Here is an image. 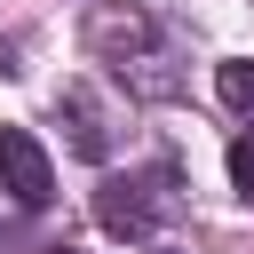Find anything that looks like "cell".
Listing matches in <instances>:
<instances>
[{
  "instance_id": "6da1fadb",
  "label": "cell",
  "mask_w": 254,
  "mask_h": 254,
  "mask_svg": "<svg viewBox=\"0 0 254 254\" xmlns=\"http://www.w3.org/2000/svg\"><path fill=\"white\" fill-rule=\"evenodd\" d=\"M0 190L16 206H48L56 198V167H48V151H40L32 127H0Z\"/></svg>"
},
{
  "instance_id": "7a4b0ae2",
  "label": "cell",
  "mask_w": 254,
  "mask_h": 254,
  "mask_svg": "<svg viewBox=\"0 0 254 254\" xmlns=\"http://www.w3.org/2000/svg\"><path fill=\"white\" fill-rule=\"evenodd\" d=\"M95 214H103V230H127V238H143V230H151V206L135 198V183H103Z\"/></svg>"
},
{
  "instance_id": "3957f363",
  "label": "cell",
  "mask_w": 254,
  "mask_h": 254,
  "mask_svg": "<svg viewBox=\"0 0 254 254\" xmlns=\"http://www.w3.org/2000/svg\"><path fill=\"white\" fill-rule=\"evenodd\" d=\"M214 87H222V103H230V111H254V56L222 64V79H214Z\"/></svg>"
},
{
  "instance_id": "277c9868",
  "label": "cell",
  "mask_w": 254,
  "mask_h": 254,
  "mask_svg": "<svg viewBox=\"0 0 254 254\" xmlns=\"http://www.w3.org/2000/svg\"><path fill=\"white\" fill-rule=\"evenodd\" d=\"M230 190H238V198H254V135H238V143H230Z\"/></svg>"
},
{
  "instance_id": "5b68a950",
  "label": "cell",
  "mask_w": 254,
  "mask_h": 254,
  "mask_svg": "<svg viewBox=\"0 0 254 254\" xmlns=\"http://www.w3.org/2000/svg\"><path fill=\"white\" fill-rule=\"evenodd\" d=\"M48 254H79V246H48Z\"/></svg>"
}]
</instances>
